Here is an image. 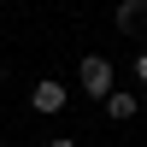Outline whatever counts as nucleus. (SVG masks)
I'll return each instance as SVG.
<instances>
[{"instance_id":"1","label":"nucleus","mask_w":147,"mask_h":147,"mask_svg":"<svg viewBox=\"0 0 147 147\" xmlns=\"http://www.w3.org/2000/svg\"><path fill=\"white\" fill-rule=\"evenodd\" d=\"M77 82H82V94H88V100H100V106L118 94V77H112V59H106V53H82Z\"/></svg>"},{"instance_id":"2","label":"nucleus","mask_w":147,"mask_h":147,"mask_svg":"<svg viewBox=\"0 0 147 147\" xmlns=\"http://www.w3.org/2000/svg\"><path fill=\"white\" fill-rule=\"evenodd\" d=\"M30 106H35L41 118H53V112H65V106H71V88H65V82H53V77H41V82L30 88Z\"/></svg>"},{"instance_id":"3","label":"nucleus","mask_w":147,"mask_h":147,"mask_svg":"<svg viewBox=\"0 0 147 147\" xmlns=\"http://www.w3.org/2000/svg\"><path fill=\"white\" fill-rule=\"evenodd\" d=\"M118 30L147 41V0H118Z\"/></svg>"},{"instance_id":"4","label":"nucleus","mask_w":147,"mask_h":147,"mask_svg":"<svg viewBox=\"0 0 147 147\" xmlns=\"http://www.w3.org/2000/svg\"><path fill=\"white\" fill-rule=\"evenodd\" d=\"M136 112H141V100H136V94H129V88H118L112 100H106V118H112V124H129V118H136Z\"/></svg>"},{"instance_id":"5","label":"nucleus","mask_w":147,"mask_h":147,"mask_svg":"<svg viewBox=\"0 0 147 147\" xmlns=\"http://www.w3.org/2000/svg\"><path fill=\"white\" fill-rule=\"evenodd\" d=\"M136 82H147V47L136 53Z\"/></svg>"},{"instance_id":"6","label":"nucleus","mask_w":147,"mask_h":147,"mask_svg":"<svg viewBox=\"0 0 147 147\" xmlns=\"http://www.w3.org/2000/svg\"><path fill=\"white\" fill-rule=\"evenodd\" d=\"M47 147H77V141H71V136H59V141H47Z\"/></svg>"},{"instance_id":"7","label":"nucleus","mask_w":147,"mask_h":147,"mask_svg":"<svg viewBox=\"0 0 147 147\" xmlns=\"http://www.w3.org/2000/svg\"><path fill=\"white\" fill-rule=\"evenodd\" d=\"M0 88H6V71H0Z\"/></svg>"}]
</instances>
